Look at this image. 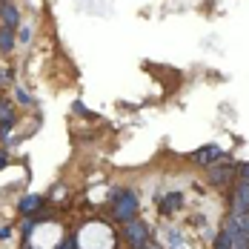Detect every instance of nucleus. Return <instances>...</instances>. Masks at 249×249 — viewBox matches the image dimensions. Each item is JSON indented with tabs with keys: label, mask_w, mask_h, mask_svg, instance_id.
I'll use <instances>...</instances> for the list:
<instances>
[{
	"label": "nucleus",
	"mask_w": 249,
	"mask_h": 249,
	"mask_svg": "<svg viewBox=\"0 0 249 249\" xmlns=\"http://www.w3.org/2000/svg\"><path fill=\"white\" fill-rule=\"evenodd\" d=\"M115 218L118 221H129L138 212V195L135 192H115Z\"/></svg>",
	"instance_id": "nucleus-1"
},
{
	"label": "nucleus",
	"mask_w": 249,
	"mask_h": 249,
	"mask_svg": "<svg viewBox=\"0 0 249 249\" xmlns=\"http://www.w3.org/2000/svg\"><path fill=\"white\" fill-rule=\"evenodd\" d=\"M124 235H126V241H129V244H132L135 249L146 247V241H149V229H146L143 224H138V221H132V224H126Z\"/></svg>",
	"instance_id": "nucleus-2"
},
{
	"label": "nucleus",
	"mask_w": 249,
	"mask_h": 249,
	"mask_svg": "<svg viewBox=\"0 0 249 249\" xmlns=\"http://www.w3.org/2000/svg\"><path fill=\"white\" fill-rule=\"evenodd\" d=\"M249 212V180L238 183V192H235V206H232V215H244Z\"/></svg>",
	"instance_id": "nucleus-3"
},
{
	"label": "nucleus",
	"mask_w": 249,
	"mask_h": 249,
	"mask_svg": "<svg viewBox=\"0 0 249 249\" xmlns=\"http://www.w3.org/2000/svg\"><path fill=\"white\" fill-rule=\"evenodd\" d=\"M0 20H3L6 29H18V26H20V12H18L12 3H3V6H0Z\"/></svg>",
	"instance_id": "nucleus-4"
},
{
	"label": "nucleus",
	"mask_w": 249,
	"mask_h": 249,
	"mask_svg": "<svg viewBox=\"0 0 249 249\" xmlns=\"http://www.w3.org/2000/svg\"><path fill=\"white\" fill-rule=\"evenodd\" d=\"M12 124H15V109L9 103H0V132L6 135L12 129Z\"/></svg>",
	"instance_id": "nucleus-5"
},
{
	"label": "nucleus",
	"mask_w": 249,
	"mask_h": 249,
	"mask_svg": "<svg viewBox=\"0 0 249 249\" xmlns=\"http://www.w3.org/2000/svg\"><path fill=\"white\" fill-rule=\"evenodd\" d=\"M215 158H221V149H218V146H206V149L195 152V160H198V163H212Z\"/></svg>",
	"instance_id": "nucleus-6"
},
{
	"label": "nucleus",
	"mask_w": 249,
	"mask_h": 249,
	"mask_svg": "<svg viewBox=\"0 0 249 249\" xmlns=\"http://www.w3.org/2000/svg\"><path fill=\"white\" fill-rule=\"evenodd\" d=\"M232 178V166H215V169H209V180L212 183H226Z\"/></svg>",
	"instance_id": "nucleus-7"
},
{
	"label": "nucleus",
	"mask_w": 249,
	"mask_h": 249,
	"mask_svg": "<svg viewBox=\"0 0 249 249\" xmlns=\"http://www.w3.org/2000/svg\"><path fill=\"white\" fill-rule=\"evenodd\" d=\"M180 203H183L180 192H172V195H166V198H163V206H160V212H175Z\"/></svg>",
	"instance_id": "nucleus-8"
},
{
	"label": "nucleus",
	"mask_w": 249,
	"mask_h": 249,
	"mask_svg": "<svg viewBox=\"0 0 249 249\" xmlns=\"http://www.w3.org/2000/svg\"><path fill=\"white\" fill-rule=\"evenodd\" d=\"M37 206H40V195H26V198L20 200V212H23V215L35 212Z\"/></svg>",
	"instance_id": "nucleus-9"
},
{
	"label": "nucleus",
	"mask_w": 249,
	"mask_h": 249,
	"mask_svg": "<svg viewBox=\"0 0 249 249\" xmlns=\"http://www.w3.org/2000/svg\"><path fill=\"white\" fill-rule=\"evenodd\" d=\"M12 46H15V37H12V29H0V52H12Z\"/></svg>",
	"instance_id": "nucleus-10"
},
{
	"label": "nucleus",
	"mask_w": 249,
	"mask_h": 249,
	"mask_svg": "<svg viewBox=\"0 0 249 249\" xmlns=\"http://www.w3.org/2000/svg\"><path fill=\"white\" fill-rule=\"evenodd\" d=\"M232 247H235V241H232L229 232H221V235L215 238V249H232Z\"/></svg>",
	"instance_id": "nucleus-11"
},
{
	"label": "nucleus",
	"mask_w": 249,
	"mask_h": 249,
	"mask_svg": "<svg viewBox=\"0 0 249 249\" xmlns=\"http://www.w3.org/2000/svg\"><path fill=\"white\" fill-rule=\"evenodd\" d=\"M15 98L20 100V103H32V98H29V95H26V92H20V89H18V92H15Z\"/></svg>",
	"instance_id": "nucleus-12"
},
{
	"label": "nucleus",
	"mask_w": 249,
	"mask_h": 249,
	"mask_svg": "<svg viewBox=\"0 0 249 249\" xmlns=\"http://www.w3.org/2000/svg\"><path fill=\"white\" fill-rule=\"evenodd\" d=\"M57 249H77L75 238H69V241H63V244H60V247H57Z\"/></svg>",
	"instance_id": "nucleus-13"
},
{
	"label": "nucleus",
	"mask_w": 249,
	"mask_h": 249,
	"mask_svg": "<svg viewBox=\"0 0 249 249\" xmlns=\"http://www.w3.org/2000/svg\"><path fill=\"white\" fill-rule=\"evenodd\" d=\"M241 172H244V178L249 180V163H244V166H241Z\"/></svg>",
	"instance_id": "nucleus-14"
},
{
	"label": "nucleus",
	"mask_w": 249,
	"mask_h": 249,
	"mask_svg": "<svg viewBox=\"0 0 249 249\" xmlns=\"http://www.w3.org/2000/svg\"><path fill=\"white\" fill-rule=\"evenodd\" d=\"M6 166V152H0V169Z\"/></svg>",
	"instance_id": "nucleus-15"
},
{
	"label": "nucleus",
	"mask_w": 249,
	"mask_h": 249,
	"mask_svg": "<svg viewBox=\"0 0 249 249\" xmlns=\"http://www.w3.org/2000/svg\"><path fill=\"white\" fill-rule=\"evenodd\" d=\"M3 80H6V75H3V72H0V83H3Z\"/></svg>",
	"instance_id": "nucleus-16"
},
{
	"label": "nucleus",
	"mask_w": 249,
	"mask_h": 249,
	"mask_svg": "<svg viewBox=\"0 0 249 249\" xmlns=\"http://www.w3.org/2000/svg\"><path fill=\"white\" fill-rule=\"evenodd\" d=\"M141 249H152V247H141Z\"/></svg>",
	"instance_id": "nucleus-17"
},
{
	"label": "nucleus",
	"mask_w": 249,
	"mask_h": 249,
	"mask_svg": "<svg viewBox=\"0 0 249 249\" xmlns=\"http://www.w3.org/2000/svg\"><path fill=\"white\" fill-rule=\"evenodd\" d=\"M3 3H6V0H3Z\"/></svg>",
	"instance_id": "nucleus-18"
}]
</instances>
